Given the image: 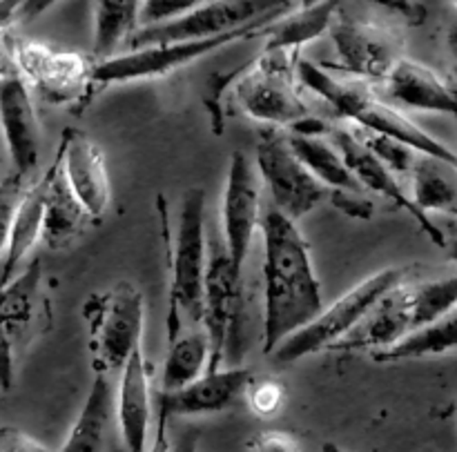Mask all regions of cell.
<instances>
[{"mask_svg":"<svg viewBox=\"0 0 457 452\" xmlns=\"http://www.w3.org/2000/svg\"><path fill=\"white\" fill-rule=\"evenodd\" d=\"M263 232V352L311 324L324 308L311 248L297 223L277 208L266 210Z\"/></svg>","mask_w":457,"mask_h":452,"instance_id":"6da1fadb","label":"cell"},{"mask_svg":"<svg viewBox=\"0 0 457 452\" xmlns=\"http://www.w3.org/2000/svg\"><path fill=\"white\" fill-rule=\"evenodd\" d=\"M297 78L303 87L324 98L339 119L351 120L357 127L369 129V132L406 143L420 154L436 156V159L457 165V154L451 147H446L433 134L411 120L404 110L379 96L373 85L366 80L335 78L324 67L306 58H297Z\"/></svg>","mask_w":457,"mask_h":452,"instance_id":"7a4b0ae2","label":"cell"},{"mask_svg":"<svg viewBox=\"0 0 457 452\" xmlns=\"http://www.w3.org/2000/svg\"><path fill=\"white\" fill-rule=\"evenodd\" d=\"M163 214L165 243H168V337L187 325H201L204 281L208 270L210 239L205 232V192L190 187L179 208L177 230L170 232L168 212Z\"/></svg>","mask_w":457,"mask_h":452,"instance_id":"3957f363","label":"cell"},{"mask_svg":"<svg viewBox=\"0 0 457 452\" xmlns=\"http://www.w3.org/2000/svg\"><path fill=\"white\" fill-rule=\"evenodd\" d=\"M299 53L263 49L262 56L241 70L221 74L223 94L230 92L235 105L248 119L270 127L290 129L308 111L297 78Z\"/></svg>","mask_w":457,"mask_h":452,"instance_id":"277c9868","label":"cell"},{"mask_svg":"<svg viewBox=\"0 0 457 452\" xmlns=\"http://www.w3.org/2000/svg\"><path fill=\"white\" fill-rule=\"evenodd\" d=\"M83 319L94 370L112 374L141 348L145 299L132 281H116L107 290L89 294L83 303Z\"/></svg>","mask_w":457,"mask_h":452,"instance_id":"5b68a950","label":"cell"},{"mask_svg":"<svg viewBox=\"0 0 457 452\" xmlns=\"http://www.w3.org/2000/svg\"><path fill=\"white\" fill-rule=\"evenodd\" d=\"M409 267H384V270L366 276L361 284L342 294L333 306L321 308L320 315L311 324H306L293 337L279 343L270 355L279 364H295L312 352L330 350L378 306V301L388 290L409 279Z\"/></svg>","mask_w":457,"mask_h":452,"instance_id":"8992f818","label":"cell"},{"mask_svg":"<svg viewBox=\"0 0 457 452\" xmlns=\"http://www.w3.org/2000/svg\"><path fill=\"white\" fill-rule=\"evenodd\" d=\"M290 3L293 0H208L174 21L138 27L129 36L125 49L174 43V40L212 38L244 27H266L275 18L284 16L290 9Z\"/></svg>","mask_w":457,"mask_h":452,"instance_id":"52a82bcc","label":"cell"},{"mask_svg":"<svg viewBox=\"0 0 457 452\" xmlns=\"http://www.w3.org/2000/svg\"><path fill=\"white\" fill-rule=\"evenodd\" d=\"M208 270L204 281L201 325L210 339V366L217 370L239 355L244 330V275L235 270L223 239H210Z\"/></svg>","mask_w":457,"mask_h":452,"instance_id":"ba28073f","label":"cell"},{"mask_svg":"<svg viewBox=\"0 0 457 452\" xmlns=\"http://www.w3.org/2000/svg\"><path fill=\"white\" fill-rule=\"evenodd\" d=\"M262 29L263 27H244V29L212 36V38L174 40V43H156L128 49V52L116 53L107 61L94 62L92 80L96 87H107V85L163 78V76L183 70L190 62L199 61V58L208 56L212 52H219V49L237 43V40L254 38Z\"/></svg>","mask_w":457,"mask_h":452,"instance_id":"9c48e42d","label":"cell"},{"mask_svg":"<svg viewBox=\"0 0 457 452\" xmlns=\"http://www.w3.org/2000/svg\"><path fill=\"white\" fill-rule=\"evenodd\" d=\"M257 168L272 196V208L295 223L328 196V187L317 181L295 154L288 129L263 125L257 136Z\"/></svg>","mask_w":457,"mask_h":452,"instance_id":"30bf717a","label":"cell"},{"mask_svg":"<svg viewBox=\"0 0 457 452\" xmlns=\"http://www.w3.org/2000/svg\"><path fill=\"white\" fill-rule=\"evenodd\" d=\"M16 67L29 89L49 105H87L96 85L92 80L94 58L79 52H58L36 40H18Z\"/></svg>","mask_w":457,"mask_h":452,"instance_id":"8fae6325","label":"cell"},{"mask_svg":"<svg viewBox=\"0 0 457 452\" xmlns=\"http://www.w3.org/2000/svg\"><path fill=\"white\" fill-rule=\"evenodd\" d=\"M262 183H259L257 169L253 168L244 152H232L221 199V232L228 257L241 275H244L245 259H248L254 232L262 226Z\"/></svg>","mask_w":457,"mask_h":452,"instance_id":"7c38bea8","label":"cell"},{"mask_svg":"<svg viewBox=\"0 0 457 452\" xmlns=\"http://www.w3.org/2000/svg\"><path fill=\"white\" fill-rule=\"evenodd\" d=\"M342 70L366 83H382L393 67L404 58L400 34L382 25L337 16L330 25Z\"/></svg>","mask_w":457,"mask_h":452,"instance_id":"4fadbf2b","label":"cell"},{"mask_svg":"<svg viewBox=\"0 0 457 452\" xmlns=\"http://www.w3.org/2000/svg\"><path fill=\"white\" fill-rule=\"evenodd\" d=\"M328 138L335 143V147L339 150L342 159L346 160L348 169L355 174V178L360 181V185L364 187L366 192H375V194L391 201L395 208L404 210L406 214H411V217L418 221V226L424 230V234H427L437 248L445 250L446 245L445 232L437 227V223L433 221L431 217H427V214H422L418 208H415L413 199H411V194H406L400 178H397L395 174H393L391 169H388L386 165H384L382 160H379L378 156H375L373 152H370L369 147L357 138V134L353 132V129L330 127Z\"/></svg>","mask_w":457,"mask_h":452,"instance_id":"5bb4252c","label":"cell"},{"mask_svg":"<svg viewBox=\"0 0 457 452\" xmlns=\"http://www.w3.org/2000/svg\"><path fill=\"white\" fill-rule=\"evenodd\" d=\"M56 159L61 160L67 183L89 212L92 221L105 217L112 201L110 174H107L105 154L89 134L83 129H62Z\"/></svg>","mask_w":457,"mask_h":452,"instance_id":"9a60e30c","label":"cell"},{"mask_svg":"<svg viewBox=\"0 0 457 452\" xmlns=\"http://www.w3.org/2000/svg\"><path fill=\"white\" fill-rule=\"evenodd\" d=\"M250 383H253V373L248 368L223 366L217 370H205L201 377L183 388L161 392L159 413L168 419L223 413L232 408L241 397H245Z\"/></svg>","mask_w":457,"mask_h":452,"instance_id":"2e32d148","label":"cell"},{"mask_svg":"<svg viewBox=\"0 0 457 452\" xmlns=\"http://www.w3.org/2000/svg\"><path fill=\"white\" fill-rule=\"evenodd\" d=\"M0 129L12 169L27 178L38 165L40 125L31 89L21 74L0 78Z\"/></svg>","mask_w":457,"mask_h":452,"instance_id":"e0dca14e","label":"cell"},{"mask_svg":"<svg viewBox=\"0 0 457 452\" xmlns=\"http://www.w3.org/2000/svg\"><path fill=\"white\" fill-rule=\"evenodd\" d=\"M114 417L125 452H147L152 428L150 368L141 348L129 355L120 368L114 390Z\"/></svg>","mask_w":457,"mask_h":452,"instance_id":"ac0fdd59","label":"cell"},{"mask_svg":"<svg viewBox=\"0 0 457 452\" xmlns=\"http://www.w3.org/2000/svg\"><path fill=\"white\" fill-rule=\"evenodd\" d=\"M52 312L43 290V261L34 259L0 288V328L16 350L38 333V324H49Z\"/></svg>","mask_w":457,"mask_h":452,"instance_id":"d6986e66","label":"cell"},{"mask_svg":"<svg viewBox=\"0 0 457 452\" xmlns=\"http://www.w3.org/2000/svg\"><path fill=\"white\" fill-rule=\"evenodd\" d=\"M379 85L384 87V94L379 96L400 110L457 114V89L453 85L446 83L436 70L406 56Z\"/></svg>","mask_w":457,"mask_h":452,"instance_id":"ffe728a7","label":"cell"},{"mask_svg":"<svg viewBox=\"0 0 457 452\" xmlns=\"http://www.w3.org/2000/svg\"><path fill=\"white\" fill-rule=\"evenodd\" d=\"M45 201H43V232L40 241L49 250H65L87 230L89 212L62 174L61 160L54 156L52 165L45 169Z\"/></svg>","mask_w":457,"mask_h":452,"instance_id":"44dd1931","label":"cell"},{"mask_svg":"<svg viewBox=\"0 0 457 452\" xmlns=\"http://www.w3.org/2000/svg\"><path fill=\"white\" fill-rule=\"evenodd\" d=\"M112 422H114V388L110 374L96 373L87 399L61 452H105Z\"/></svg>","mask_w":457,"mask_h":452,"instance_id":"7402d4cb","label":"cell"},{"mask_svg":"<svg viewBox=\"0 0 457 452\" xmlns=\"http://www.w3.org/2000/svg\"><path fill=\"white\" fill-rule=\"evenodd\" d=\"M43 201H45V178L31 183L22 192V199L13 214L12 230H9L7 245H4L3 261H0V288L7 285L21 272L22 261L40 241L43 232Z\"/></svg>","mask_w":457,"mask_h":452,"instance_id":"603a6c76","label":"cell"},{"mask_svg":"<svg viewBox=\"0 0 457 452\" xmlns=\"http://www.w3.org/2000/svg\"><path fill=\"white\" fill-rule=\"evenodd\" d=\"M339 4L342 0H321L311 7H299L297 12H286L284 16L275 18L259 31V36H266L263 49H284V52L299 53V49L330 29L337 18Z\"/></svg>","mask_w":457,"mask_h":452,"instance_id":"cb8c5ba5","label":"cell"},{"mask_svg":"<svg viewBox=\"0 0 457 452\" xmlns=\"http://www.w3.org/2000/svg\"><path fill=\"white\" fill-rule=\"evenodd\" d=\"M411 199L422 214H457V165L420 154L411 169Z\"/></svg>","mask_w":457,"mask_h":452,"instance_id":"d4e9b609","label":"cell"},{"mask_svg":"<svg viewBox=\"0 0 457 452\" xmlns=\"http://www.w3.org/2000/svg\"><path fill=\"white\" fill-rule=\"evenodd\" d=\"M457 350V310L440 316L436 321L411 330L409 334L393 346L370 352V359L378 364H397V361L424 359V357H442Z\"/></svg>","mask_w":457,"mask_h":452,"instance_id":"484cf974","label":"cell"},{"mask_svg":"<svg viewBox=\"0 0 457 452\" xmlns=\"http://www.w3.org/2000/svg\"><path fill=\"white\" fill-rule=\"evenodd\" d=\"M210 366V339L204 325H187L177 334L168 337L163 374H161V392L177 390L208 370Z\"/></svg>","mask_w":457,"mask_h":452,"instance_id":"4316f807","label":"cell"},{"mask_svg":"<svg viewBox=\"0 0 457 452\" xmlns=\"http://www.w3.org/2000/svg\"><path fill=\"white\" fill-rule=\"evenodd\" d=\"M141 9L143 0H94V61H107L125 49L129 36L138 29Z\"/></svg>","mask_w":457,"mask_h":452,"instance_id":"83f0119b","label":"cell"},{"mask_svg":"<svg viewBox=\"0 0 457 452\" xmlns=\"http://www.w3.org/2000/svg\"><path fill=\"white\" fill-rule=\"evenodd\" d=\"M288 141L293 145L295 154L311 169L312 177L320 183H324L328 190L366 192L355 178V174L348 169L346 160L342 159V154H339V150L330 138L303 136V134L288 132Z\"/></svg>","mask_w":457,"mask_h":452,"instance_id":"f1b7e54d","label":"cell"},{"mask_svg":"<svg viewBox=\"0 0 457 452\" xmlns=\"http://www.w3.org/2000/svg\"><path fill=\"white\" fill-rule=\"evenodd\" d=\"M400 299L411 330L457 310V272L424 284H400Z\"/></svg>","mask_w":457,"mask_h":452,"instance_id":"f546056e","label":"cell"},{"mask_svg":"<svg viewBox=\"0 0 457 452\" xmlns=\"http://www.w3.org/2000/svg\"><path fill=\"white\" fill-rule=\"evenodd\" d=\"M353 132L357 134V138H360V141L364 143V145L369 147V150L373 152V154L378 156L397 178L411 177V169H413L415 160H418L420 156L418 150H413V147L406 145V143L395 141V138L369 132V129L355 127Z\"/></svg>","mask_w":457,"mask_h":452,"instance_id":"4dcf8cb0","label":"cell"},{"mask_svg":"<svg viewBox=\"0 0 457 452\" xmlns=\"http://www.w3.org/2000/svg\"><path fill=\"white\" fill-rule=\"evenodd\" d=\"M25 187L27 178L21 177L18 172H13V169L0 181V252H4L9 230H12L13 223V214H16Z\"/></svg>","mask_w":457,"mask_h":452,"instance_id":"1f68e13d","label":"cell"},{"mask_svg":"<svg viewBox=\"0 0 457 452\" xmlns=\"http://www.w3.org/2000/svg\"><path fill=\"white\" fill-rule=\"evenodd\" d=\"M248 406L257 417L262 419H270L284 408V401H286V388L281 386L279 382L275 379H266L262 383H250L248 392Z\"/></svg>","mask_w":457,"mask_h":452,"instance_id":"d6a6232c","label":"cell"},{"mask_svg":"<svg viewBox=\"0 0 457 452\" xmlns=\"http://www.w3.org/2000/svg\"><path fill=\"white\" fill-rule=\"evenodd\" d=\"M204 3H208V0H143L138 27L161 25V22L174 21V18L192 12V9Z\"/></svg>","mask_w":457,"mask_h":452,"instance_id":"836d02e7","label":"cell"},{"mask_svg":"<svg viewBox=\"0 0 457 452\" xmlns=\"http://www.w3.org/2000/svg\"><path fill=\"white\" fill-rule=\"evenodd\" d=\"M326 199L333 203L335 210L348 218H357V221H369L375 212L373 201L369 199V192L357 190H328Z\"/></svg>","mask_w":457,"mask_h":452,"instance_id":"e575fe53","label":"cell"},{"mask_svg":"<svg viewBox=\"0 0 457 452\" xmlns=\"http://www.w3.org/2000/svg\"><path fill=\"white\" fill-rule=\"evenodd\" d=\"M250 452H302L297 437L286 431H263L253 437Z\"/></svg>","mask_w":457,"mask_h":452,"instance_id":"d590c367","label":"cell"},{"mask_svg":"<svg viewBox=\"0 0 457 452\" xmlns=\"http://www.w3.org/2000/svg\"><path fill=\"white\" fill-rule=\"evenodd\" d=\"M366 3L375 4V7L402 18L406 25L418 27L427 21V7H424L420 0H366Z\"/></svg>","mask_w":457,"mask_h":452,"instance_id":"8d00e7d4","label":"cell"},{"mask_svg":"<svg viewBox=\"0 0 457 452\" xmlns=\"http://www.w3.org/2000/svg\"><path fill=\"white\" fill-rule=\"evenodd\" d=\"M0 452H52L45 448L40 441L31 440L25 432L16 428H3L0 431Z\"/></svg>","mask_w":457,"mask_h":452,"instance_id":"74e56055","label":"cell"},{"mask_svg":"<svg viewBox=\"0 0 457 452\" xmlns=\"http://www.w3.org/2000/svg\"><path fill=\"white\" fill-rule=\"evenodd\" d=\"M13 47H16V38H13L9 31H4V34L0 36V78L18 74L16 53H13Z\"/></svg>","mask_w":457,"mask_h":452,"instance_id":"f35d334b","label":"cell"},{"mask_svg":"<svg viewBox=\"0 0 457 452\" xmlns=\"http://www.w3.org/2000/svg\"><path fill=\"white\" fill-rule=\"evenodd\" d=\"M168 422L170 419L165 417L163 413L156 415V426H154L156 431H154V437H152L147 452H170L172 450V444H170V440H168Z\"/></svg>","mask_w":457,"mask_h":452,"instance_id":"ab89813d","label":"cell"},{"mask_svg":"<svg viewBox=\"0 0 457 452\" xmlns=\"http://www.w3.org/2000/svg\"><path fill=\"white\" fill-rule=\"evenodd\" d=\"M58 0H22L21 9H18V18L16 22H27V21H36L40 13H45L47 9H52Z\"/></svg>","mask_w":457,"mask_h":452,"instance_id":"60d3db41","label":"cell"},{"mask_svg":"<svg viewBox=\"0 0 457 452\" xmlns=\"http://www.w3.org/2000/svg\"><path fill=\"white\" fill-rule=\"evenodd\" d=\"M22 0H0V36L16 22Z\"/></svg>","mask_w":457,"mask_h":452,"instance_id":"b9f144b4","label":"cell"},{"mask_svg":"<svg viewBox=\"0 0 457 452\" xmlns=\"http://www.w3.org/2000/svg\"><path fill=\"white\" fill-rule=\"evenodd\" d=\"M446 49H449V56H451V67H453V76H455V83H457V18H453L446 29ZM457 89V85H455Z\"/></svg>","mask_w":457,"mask_h":452,"instance_id":"7bdbcfd3","label":"cell"},{"mask_svg":"<svg viewBox=\"0 0 457 452\" xmlns=\"http://www.w3.org/2000/svg\"><path fill=\"white\" fill-rule=\"evenodd\" d=\"M196 441H199V432L186 431L179 435V440L174 441L172 450L170 452H196Z\"/></svg>","mask_w":457,"mask_h":452,"instance_id":"ee69618b","label":"cell"},{"mask_svg":"<svg viewBox=\"0 0 457 452\" xmlns=\"http://www.w3.org/2000/svg\"><path fill=\"white\" fill-rule=\"evenodd\" d=\"M445 250H446V254H449V259L453 263H457V234L453 236V239H446V245H445Z\"/></svg>","mask_w":457,"mask_h":452,"instance_id":"f6af8a7d","label":"cell"},{"mask_svg":"<svg viewBox=\"0 0 457 452\" xmlns=\"http://www.w3.org/2000/svg\"><path fill=\"white\" fill-rule=\"evenodd\" d=\"M321 452H346V450H344L342 446H337V444H324Z\"/></svg>","mask_w":457,"mask_h":452,"instance_id":"bcb514c9","label":"cell"},{"mask_svg":"<svg viewBox=\"0 0 457 452\" xmlns=\"http://www.w3.org/2000/svg\"><path fill=\"white\" fill-rule=\"evenodd\" d=\"M321 3V0H299V7H311V4Z\"/></svg>","mask_w":457,"mask_h":452,"instance_id":"7dc6e473","label":"cell"},{"mask_svg":"<svg viewBox=\"0 0 457 452\" xmlns=\"http://www.w3.org/2000/svg\"><path fill=\"white\" fill-rule=\"evenodd\" d=\"M453 119H455V123H457V114L453 116ZM453 227H455V234H457V214H455V226Z\"/></svg>","mask_w":457,"mask_h":452,"instance_id":"c3c4849f","label":"cell"},{"mask_svg":"<svg viewBox=\"0 0 457 452\" xmlns=\"http://www.w3.org/2000/svg\"><path fill=\"white\" fill-rule=\"evenodd\" d=\"M453 3H455V4H457V0H453Z\"/></svg>","mask_w":457,"mask_h":452,"instance_id":"681fc988","label":"cell"}]
</instances>
